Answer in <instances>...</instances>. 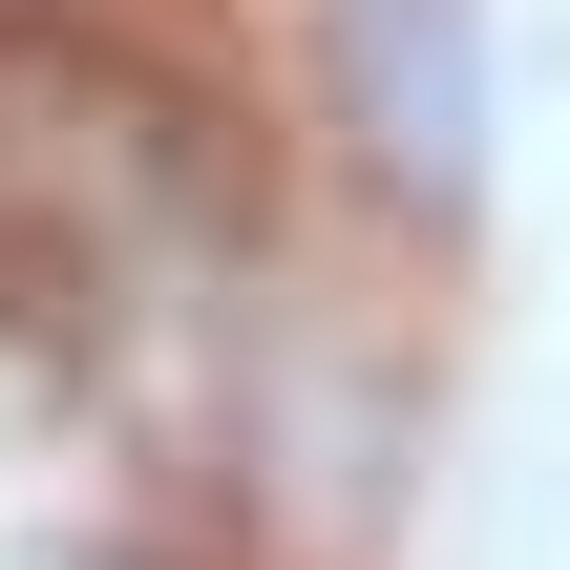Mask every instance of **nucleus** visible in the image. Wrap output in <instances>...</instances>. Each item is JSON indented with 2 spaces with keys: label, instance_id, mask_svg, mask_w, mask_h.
Masks as SVG:
<instances>
[{
  "label": "nucleus",
  "instance_id": "f257e3e1",
  "mask_svg": "<svg viewBox=\"0 0 570 570\" xmlns=\"http://www.w3.org/2000/svg\"><path fill=\"white\" fill-rule=\"evenodd\" d=\"M0 21H42V0H0Z\"/></svg>",
  "mask_w": 570,
  "mask_h": 570
}]
</instances>
